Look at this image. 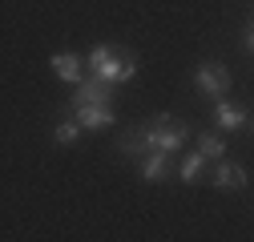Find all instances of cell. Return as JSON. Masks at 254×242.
Here are the masks:
<instances>
[{
	"label": "cell",
	"mask_w": 254,
	"mask_h": 242,
	"mask_svg": "<svg viewBox=\"0 0 254 242\" xmlns=\"http://www.w3.org/2000/svg\"><path fill=\"white\" fill-rule=\"evenodd\" d=\"M178 178L186 182V186H194V182H202V178H206V158L198 154V149H194V154H190V158L178 166Z\"/></svg>",
	"instance_id": "30bf717a"
},
{
	"label": "cell",
	"mask_w": 254,
	"mask_h": 242,
	"mask_svg": "<svg viewBox=\"0 0 254 242\" xmlns=\"http://www.w3.org/2000/svg\"><path fill=\"white\" fill-rule=\"evenodd\" d=\"M113 89L117 85H109L101 77H81L73 85V105H113Z\"/></svg>",
	"instance_id": "277c9868"
},
{
	"label": "cell",
	"mask_w": 254,
	"mask_h": 242,
	"mask_svg": "<svg viewBox=\"0 0 254 242\" xmlns=\"http://www.w3.org/2000/svg\"><path fill=\"white\" fill-rule=\"evenodd\" d=\"M198 154H202L206 162L226 158V141H222V133H198Z\"/></svg>",
	"instance_id": "8fae6325"
},
{
	"label": "cell",
	"mask_w": 254,
	"mask_h": 242,
	"mask_svg": "<svg viewBox=\"0 0 254 242\" xmlns=\"http://www.w3.org/2000/svg\"><path fill=\"white\" fill-rule=\"evenodd\" d=\"M49 65H53V73L65 81V85H77V81L85 77V73H81V57H77V53H53Z\"/></svg>",
	"instance_id": "9c48e42d"
},
{
	"label": "cell",
	"mask_w": 254,
	"mask_h": 242,
	"mask_svg": "<svg viewBox=\"0 0 254 242\" xmlns=\"http://www.w3.org/2000/svg\"><path fill=\"white\" fill-rule=\"evenodd\" d=\"M89 73L93 77H101V81H109V85H125V81H133L137 77V57H121V53H113L109 45H97L89 57Z\"/></svg>",
	"instance_id": "7a4b0ae2"
},
{
	"label": "cell",
	"mask_w": 254,
	"mask_h": 242,
	"mask_svg": "<svg viewBox=\"0 0 254 242\" xmlns=\"http://www.w3.org/2000/svg\"><path fill=\"white\" fill-rule=\"evenodd\" d=\"M77 137H81V125H77V121H61V125L53 129V141H57V145H77Z\"/></svg>",
	"instance_id": "7c38bea8"
},
{
	"label": "cell",
	"mask_w": 254,
	"mask_h": 242,
	"mask_svg": "<svg viewBox=\"0 0 254 242\" xmlns=\"http://www.w3.org/2000/svg\"><path fill=\"white\" fill-rule=\"evenodd\" d=\"M210 182H214L218 190H246V166H238V162H222V158H218Z\"/></svg>",
	"instance_id": "52a82bcc"
},
{
	"label": "cell",
	"mask_w": 254,
	"mask_h": 242,
	"mask_svg": "<svg viewBox=\"0 0 254 242\" xmlns=\"http://www.w3.org/2000/svg\"><path fill=\"white\" fill-rule=\"evenodd\" d=\"M73 121L81 129H113V121H117V113H113V105H73Z\"/></svg>",
	"instance_id": "5b68a950"
},
{
	"label": "cell",
	"mask_w": 254,
	"mask_h": 242,
	"mask_svg": "<svg viewBox=\"0 0 254 242\" xmlns=\"http://www.w3.org/2000/svg\"><path fill=\"white\" fill-rule=\"evenodd\" d=\"M214 121H218L222 133H238V129L250 125V113H246L242 105H230L226 97H218V101H214Z\"/></svg>",
	"instance_id": "8992f818"
},
{
	"label": "cell",
	"mask_w": 254,
	"mask_h": 242,
	"mask_svg": "<svg viewBox=\"0 0 254 242\" xmlns=\"http://www.w3.org/2000/svg\"><path fill=\"white\" fill-rule=\"evenodd\" d=\"M242 49H246V53H250V49H254V28H250V20H246V24H242Z\"/></svg>",
	"instance_id": "4fadbf2b"
},
{
	"label": "cell",
	"mask_w": 254,
	"mask_h": 242,
	"mask_svg": "<svg viewBox=\"0 0 254 242\" xmlns=\"http://www.w3.org/2000/svg\"><path fill=\"white\" fill-rule=\"evenodd\" d=\"M137 166H141L137 174H141L145 182H166L170 170H174V166H170V154H162V149H149V154H141Z\"/></svg>",
	"instance_id": "ba28073f"
},
{
	"label": "cell",
	"mask_w": 254,
	"mask_h": 242,
	"mask_svg": "<svg viewBox=\"0 0 254 242\" xmlns=\"http://www.w3.org/2000/svg\"><path fill=\"white\" fill-rule=\"evenodd\" d=\"M194 85H198V93H206L210 101H218V97L230 93L234 77H230V69L222 65V60H202V65L194 69Z\"/></svg>",
	"instance_id": "3957f363"
},
{
	"label": "cell",
	"mask_w": 254,
	"mask_h": 242,
	"mask_svg": "<svg viewBox=\"0 0 254 242\" xmlns=\"http://www.w3.org/2000/svg\"><path fill=\"white\" fill-rule=\"evenodd\" d=\"M186 137H190V125L182 117H149V121H141L137 129H129L121 141H117V149L121 154H129V158H141V154H149V149H162V154H178V149L186 145Z\"/></svg>",
	"instance_id": "6da1fadb"
}]
</instances>
